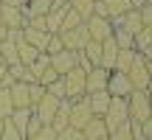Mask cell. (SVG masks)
<instances>
[{
    "label": "cell",
    "mask_w": 152,
    "mask_h": 140,
    "mask_svg": "<svg viewBox=\"0 0 152 140\" xmlns=\"http://www.w3.org/2000/svg\"><path fill=\"white\" fill-rule=\"evenodd\" d=\"M127 112L130 121H149V90H132L127 95Z\"/></svg>",
    "instance_id": "1"
},
{
    "label": "cell",
    "mask_w": 152,
    "mask_h": 140,
    "mask_svg": "<svg viewBox=\"0 0 152 140\" xmlns=\"http://www.w3.org/2000/svg\"><path fill=\"white\" fill-rule=\"evenodd\" d=\"M127 79L132 81V90H149V62L138 51H135V59H132L130 70H127Z\"/></svg>",
    "instance_id": "2"
},
{
    "label": "cell",
    "mask_w": 152,
    "mask_h": 140,
    "mask_svg": "<svg viewBox=\"0 0 152 140\" xmlns=\"http://www.w3.org/2000/svg\"><path fill=\"white\" fill-rule=\"evenodd\" d=\"M85 79H87V70H82V67H73L71 73L62 76V81H65V98H68V101H76V98L87 95Z\"/></svg>",
    "instance_id": "3"
},
{
    "label": "cell",
    "mask_w": 152,
    "mask_h": 140,
    "mask_svg": "<svg viewBox=\"0 0 152 140\" xmlns=\"http://www.w3.org/2000/svg\"><path fill=\"white\" fill-rule=\"evenodd\" d=\"M102 118H104V123H107V132H113V129H118L121 123H127V121H130V112H127V98H113L110 107H107V112H104Z\"/></svg>",
    "instance_id": "4"
},
{
    "label": "cell",
    "mask_w": 152,
    "mask_h": 140,
    "mask_svg": "<svg viewBox=\"0 0 152 140\" xmlns=\"http://www.w3.org/2000/svg\"><path fill=\"white\" fill-rule=\"evenodd\" d=\"M85 28H87V37L93 39V42H104V39L113 37V22L107 20V17H87L85 20Z\"/></svg>",
    "instance_id": "5"
},
{
    "label": "cell",
    "mask_w": 152,
    "mask_h": 140,
    "mask_svg": "<svg viewBox=\"0 0 152 140\" xmlns=\"http://www.w3.org/2000/svg\"><path fill=\"white\" fill-rule=\"evenodd\" d=\"M59 39H62V48H65V51H82L87 42H90L85 22L76 25V28H71V31H59Z\"/></svg>",
    "instance_id": "6"
},
{
    "label": "cell",
    "mask_w": 152,
    "mask_h": 140,
    "mask_svg": "<svg viewBox=\"0 0 152 140\" xmlns=\"http://www.w3.org/2000/svg\"><path fill=\"white\" fill-rule=\"evenodd\" d=\"M104 90H107L113 98H127L132 92V81L127 79V73H115V70H110V79H107V87H104Z\"/></svg>",
    "instance_id": "7"
},
{
    "label": "cell",
    "mask_w": 152,
    "mask_h": 140,
    "mask_svg": "<svg viewBox=\"0 0 152 140\" xmlns=\"http://www.w3.org/2000/svg\"><path fill=\"white\" fill-rule=\"evenodd\" d=\"M90 118H93V112H90V104H87V95L71 101V126L73 129H85V123Z\"/></svg>",
    "instance_id": "8"
},
{
    "label": "cell",
    "mask_w": 152,
    "mask_h": 140,
    "mask_svg": "<svg viewBox=\"0 0 152 140\" xmlns=\"http://www.w3.org/2000/svg\"><path fill=\"white\" fill-rule=\"evenodd\" d=\"M0 14H3L6 31H23L26 28V14H23L20 6H0Z\"/></svg>",
    "instance_id": "9"
},
{
    "label": "cell",
    "mask_w": 152,
    "mask_h": 140,
    "mask_svg": "<svg viewBox=\"0 0 152 140\" xmlns=\"http://www.w3.org/2000/svg\"><path fill=\"white\" fill-rule=\"evenodd\" d=\"M48 59H51V70L56 76H65L76 67V51H59V53L48 56Z\"/></svg>",
    "instance_id": "10"
},
{
    "label": "cell",
    "mask_w": 152,
    "mask_h": 140,
    "mask_svg": "<svg viewBox=\"0 0 152 140\" xmlns=\"http://www.w3.org/2000/svg\"><path fill=\"white\" fill-rule=\"evenodd\" d=\"M56 107H59V98L48 95V92H45V95L39 98V104L34 107V115L39 118V123H42V126H51V118H54Z\"/></svg>",
    "instance_id": "11"
},
{
    "label": "cell",
    "mask_w": 152,
    "mask_h": 140,
    "mask_svg": "<svg viewBox=\"0 0 152 140\" xmlns=\"http://www.w3.org/2000/svg\"><path fill=\"white\" fill-rule=\"evenodd\" d=\"M107 79H110V70L104 67H90L87 70V79H85V90L87 92H99L107 87Z\"/></svg>",
    "instance_id": "12"
},
{
    "label": "cell",
    "mask_w": 152,
    "mask_h": 140,
    "mask_svg": "<svg viewBox=\"0 0 152 140\" xmlns=\"http://www.w3.org/2000/svg\"><path fill=\"white\" fill-rule=\"evenodd\" d=\"M110 101H113V95H110L107 90H99V92H87V104H90V112H93V115H99V118H102V115L107 112Z\"/></svg>",
    "instance_id": "13"
},
{
    "label": "cell",
    "mask_w": 152,
    "mask_h": 140,
    "mask_svg": "<svg viewBox=\"0 0 152 140\" xmlns=\"http://www.w3.org/2000/svg\"><path fill=\"white\" fill-rule=\"evenodd\" d=\"M71 126V101H59V107H56V112H54V118H51V129L54 132H62V129H68Z\"/></svg>",
    "instance_id": "14"
},
{
    "label": "cell",
    "mask_w": 152,
    "mask_h": 140,
    "mask_svg": "<svg viewBox=\"0 0 152 140\" xmlns=\"http://www.w3.org/2000/svg\"><path fill=\"white\" fill-rule=\"evenodd\" d=\"M82 135H85L87 140H102V137H107L110 132H107V123H104V118H99V115H93L90 121L85 123V129H82Z\"/></svg>",
    "instance_id": "15"
},
{
    "label": "cell",
    "mask_w": 152,
    "mask_h": 140,
    "mask_svg": "<svg viewBox=\"0 0 152 140\" xmlns=\"http://www.w3.org/2000/svg\"><path fill=\"white\" fill-rule=\"evenodd\" d=\"M9 95H11L14 109H26L28 107V84L26 81H14V84L9 87Z\"/></svg>",
    "instance_id": "16"
},
{
    "label": "cell",
    "mask_w": 152,
    "mask_h": 140,
    "mask_svg": "<svg viewBox=\"0 0 152 140\" xmlns=\"http://www.w3.org/2000/svg\"><path fill=\"white\" fill-rule=\"evenodd\" d=\"M118 45L113 42V37L110 39H104L102 42V62H99V67H104V70H113V65H115V56H118Z\"/></svg>",
    "instance_id": "17"
},
{
    "label": "cell",
    "mask_w": 152,
    "mask_h": 140,
    "mask_svg": "<svg viewBox=\"0 0 152 140\" xmlns=\"http://www.w3.org/2000/svg\"><path fill=\"white\" fill-rule=\"evenodd\" d=\"M20 34H23V39H26L31 48H37V51H39V53L45 51V45H48V37H51V34H45V31H37V28H23Z\"/></svg>",
    "instance_id": "18"
},
{
    "label": "cell",
    "mask_w": 152,
    "mask_h": 140,
    "mask_svg": "<svg viewBox=\"0 0 152 140\" xmlns=\"http://www.w3.org/2000/svg\"><path fill=\"white\" fill-rule=\"evenodd\" d=\"M51 9H54V0H28L23 6V14L26 17H45Z\"/></svg>",
    "instance_id": "19"
},
{
    "label": "cell",
    "mask_w": 152,
    "mask_h": 140,
    "mask_svg": "<svg viewBox=\"0 0 152 140\" xmlns=\"http://www.w3.org/2000/svg\"><path fill=\"white\" fill-rule=\"evenodd\" d=\"M14 45H17V59H20V65H26V67L39 56V51H37V48H31V45L23 39V34L17 37V42H14Z\"/></svg>",
    "instance_id": "20"
},
{
    "label": "cell",
    "mask_w": 152,
    "mask_h": 140,
    "mask_svg": "<svg viewBox=\"0 0 152 140\" xmlns=\"http://www.w3.org/2000/svg\"><path fill=\"white\" fill-rule=\"evenodd\" d=\"M31 115H34L31 107H26V109H14V112L9 115V121L17 126V132H20L23 137H26V126H28V121H31Z\"/></svg>",
    "instance_id": "21"
},
{
    "label": "cell",
    "mask_w": 152,
    "mask_h": 140,
    "mask_svg": "<svg viewBox=\"0 0 152 140\" xmlns=\"http://www.w3.org/2000/svg\"><path fill=\"white\" fill-rule=\"evenodd\" d=\"M132 59H135V48H121L118 56H115L113 70H115V73H127V70H130V65H132Z\"/></svg>",
    "instance_id": "22"
},
{
    "label": "cell",
    "mask_w": 152,
    "mask_h": 140,
    "mask_svg": "<svg viewBox=\"0 0 152 140\" xmlns=\"http://www.w3.org/2000/svg\"><path fill=\"white\" fill-rule=\"evenodd\" d=\"M104 9H107V17L110 20H115V17H121L124 11H130V0H104Z\"/></svg>",
    "instance_id": "23"
},
{
    "label": "cell",
    "mask_w": 152,
    "mask_h": 140,
    "mask_svg": "<svg viewBox=\"0 0 152 140\" xmlns=\"http://www.w3.org/2000/svg\"><path fill=\"white\" fill-rule=\"evenodd\" d=\"M152 45V25H144L141 31L132 37V48L135 51H144V48H149Z\"/></svg>",
    "instance_id": "24"
},
{
    "label": "cell",
    "mask_w": 152,
    "mask_h": 140,
    "mask_svg": "<svg viewBox=\"0 0 152 140\" xmlns=\"http://www.w3.org/2000/svg\"><path fill=\"white\" fill-rule=\"evenodd\" d=\"M93 3H96V0H68V6H71V9L82 17V20L93 17Z\"/></svg>",
    "instance_id": "25"
},
{
    "label": "cell",
    "mask_w": 152,
    "mask_h": 140,
    "mask_svg": "<svg viewBox=\"0 0 152 140\" xmlns=\"http://www.w3.org/2000/svg\"><path fill=\"white\" fill-rule=\"evenodd\" d=\"M0 123H3V132H0V140H26L20 135V132H17V126L11 123L9 118H0Z\"/></svg>",
    "instance_id": "26"
},
{
    "label": "cell",
    "mask_w": 152,
    "mask_h": 140,
    "mask_svg": "<svg viewBox=\"0 0 152 140\" xmlns=\"http://www.w3.org/2000/svg\"><path fill=\"white\" fill-rule=\"evenodd\" d=\"M11 112H14V104H11L9 87H0V118H9Z\"/></svg>",
    "instance_id": "27"
},
{
    "label": "cell",
    "mask_w": 152,
    "mask_h": 140,
    "mask_svg": "<svg viewBox=\"0 0 152 140\" xmlns=\"http://www.w3.org/2000/svg\"><path fill=\"white\" fill-rule=\"evenodd\" d=\"M48 65H51V59H48V53H39L37 59H34L31 65H28V73H31L34 79H39V73H42V70L48 67Z\"/></svg>",
    "instance_id": "28"
},
{
    "label": "cell",
    "mask_w": 152,
    "mask_h": 140,
    "mask_svg": "<svg viewBox=\"0 0 152 140\" xmlns=\"http://www.w3.org/2000/svg\"><path fill=\"white\" fill-rule=\"evenodd\" d=\"M82 22H85V20H82V17L76 14L73 9H68V11H65V17H62V28H59V31H71V28L82 25Z\"/></svg>",
    "instance_id": "29"
},
{
    "label": "cell",
    "mask_w": 152,
    "mask_h": 140,
    "mask_svg": "<svg viewBox=\"0 0 152 140\" xmlns=\"http://www.w3.org/2000/svg\"><path fill=\"white\" fill-rule=\"evenodd\" d=\"M45 95V87L42 84H37V81H34V84H28V107H37V104H39V98H42Z\"/></svg>",
    "instance_id": "30"
},
{
    "label": "cell",
    "mask_w": 152,
    "mask_h": 140,
    "mask_svg": "<svg viewBox=\"0 0 152 140\" xmlns=\"http://www.w3.org/2000/svg\"><path fill=\"white\" fill-rule=\"evenodd\" d=\"M113 42L118 48H132V34L121 31V28H113Z\"/></svg>",
    "instance_id": "31"
},
{
    "label": "cell",
    "mask_w": 152,
    "mask_h": 140,
    "mask_svg": "<svg viewBox=\"0 0 152 140\" xmlns=\"http://www.w3.org/2000/svg\"><path fill=\"white\" fill-rule=\"evenodd\" d=\"M45 92H48V95H54V98H59V101H65V81H62V76L54 81V84L45 87Z\"/></svg>",
    "instance_id": "32"
},
{
    "label": "cell",
    "mask_w": 152,
    "mask_h": 140,
    "mask_svg": "<svg viewBox=\"0 0 152 140\" xmlns=\"http://www.w3.org/2000/svg\"><path fill=\"white\" fill-rule=\"evenodd\" d=\"M59 51H65V48H62V39H59V34H51V37H48V45H45V51H42V53L54 56V53H59Z\"/></svg>",
    "instance_id": "33"
},
{
    "label": "cell",
    "mask_w": 152,
    "mask_h": 140,
    "mask_svg": "<svg viewBox=\"0 0 152 140\" xmlns=\"http://www.w3.org/2000/svg\"><path fill=\"white\" fill-rule=\"evenodd\" d=\"M56 140H87V137L82 135V129H73V126H68V129L56 132Z\"/></svg>",
    "instance_id": "34"
},
{
    "label": "cell",
    "mask_w": 152,
    "mask_h": 140,
    "mask_svg": "<svg viewBox=\"0 0 152 140\" xmlns=\"http://www.w3.org/2000/svg\"><path fill=\"white\" fill-rule=\"evenodd\" d=\"M110 140H132V132H130V121L127 123H121L118 129L110 132Z\"/></svg>",
    "instance_id": "35"
},
{
    "label": "cell",
    "mask_w": 152,
    "mask_h": 140,
    "mask_svg": "<svg viewBox=\"0 0 152 140\" xmlns=\"http://www.w3.org/2000/svg\"><path fill=\"white\" fill-rule=\"evenodd\" d=\"M26 140H56V132L51 129V126H42L37 135H31V137H26Z\"/></svg>",
    "instance_id": "36"
},
{
    "label": "cell",
    "mask_w": 152,
    "mask_h": 140,
    "mask_svg": "<svg viewBox=\"0 0 152 140\" xmlns=\"http://www.w3.org/2000/svg\"><path fill=\"white\" fill-rule=\"evenodd\" d=\"M39 129H42V123H39V118H37V115H31V121H28V126H26V137L37 135Z\"/></svg>",
    "instance_id": "37"
},
{
    "label": "cell",
    "mask_w": 152,
    "mask_h": 140,
    "mask_svg": "<svg viewBox=\"0 0 152 140\" xmlns=\"http://www.w3.org/2000/svg\"><path fill=\"white\" fill-rule=\"evenodd\" d=\"M130 132H132V140H144V129H141V121H130Z\"/></svg>",
    "instance_id": "38"
},
{
    "label": "cell",
    "mask_w": 152,
    "mask_h": 140,
    "mask_svg": "<svg viewBox=\"0 0 152 140\" xmlns=\"http://www.w3.org/2000/svg\"><path fill=\"white\" fill-rule=\"evenodd\" d=\"M138 14H141V22H144V25H152V6H141Z\"/></svg>",
    "instance_id": "39"
},
{
    "label": "cell",
    "mask_w": 152,
    "mask_h": 140,
    "mask_svg": "<svg viewBox=\"0 0 152 140\" xmlns=\"http://www.w3.org/2000/svg\"><path fill=\"white\" fill-rule=\"evenodd\" d=\"M26 3H28V0H0V6H20V9Z\"/></svg>",
    "instance_id": "40"
},
{
    "label": "cell",
    "mask_w": 152,
    "mask_h": 140,
    "mask_svg": "<svg viewBox=\"0 0 152 140\" xmlns=\"http://www.w3.org/2000/svg\"><path fill=\"white\" fill-rule=\"evenodd\" d=\"M6 76H9V65L0 59V84H3V79H6Z\"/></svg>",
    "instance_id": "41"
},
{
    "label": "cell",
    "mask_w": 152,
    "mask_h": 140,
    "mask_svg": "<svg viewBox=\"0 0 152 140\" xmlns=\"http://www.w3.org/2000/svg\"><path fill=\"white\" fill-rule=\"evenodd\" d=\"M149 121H152V92H149Z\"/></svg>",
    "instance_id": "42"
},
{
    "label": "cell",
    "mask_w": 152,
    "mask_h": 140,
    "mask_svg": "<svg viewBox=\"0 0 152 140\" xmlns=\"http://www.w3.org/2000/svg\"><path fill=\"white\" fill-rule=\"evenodd\" d=\"M6 31V28H3V14H0V34H3Z\"/></svg>",
    "instance_id": "43"
},
{
    "label": "cell",
    "mask_w": 152,
    "mask_h": 140,
    "mask_svg": "<svg viewBox=\"0 0 152 140\" xmlns=\"http://www.w3.org/2000/svg\"><path fill=\"white\" fill-rule=\"evenodd\" d=\"M147 140H152V132H149V135H147Z\"/></svg>",
    "instance_id": "44"
},
{
    "label": "cell",
    "mask_w": 152,
    "mask_h": 140,
    "mask_svg": "<svg viewBox=\"0 0 152 140\" xmlns=\"http://www.w3.org/2000/svg\"><path fill=\"white\" fill-rule=\"evenodd\" d=\"M0 45H3V34H0Z\"/></svg>",
    "instance_id": "45"
},
{
    "label": "cell",
    "mask_w": 152,
    "mask_h": 140,
    "mask_svg": "<svg viewBox=\"0 0 152 140\" xmlns=\"http://www.w3.org/2000/svg\"><path fill=\"white\" fill-rule=\"evenodd\" d=\"M102 140H110V135H107V137H102Z\"/></svg>",
    "instance_id": "46"
},
{
    "label": "cell",
    "mask_w": 152,
    "mask_h": 140,
    "mask_svg": "<svg viewBox=\"0 0 152 140\" xmlns=\"http://www.w3.org/2000/svg\"><path fill=\"white\" fill-rule=\"evenodd\" d=\"M149 3H152V0H149Z\"/></svg>",
    "instance_id": "47"
},
{
    "label": "cell",
    "mask_w": 152,
    "mask_h": 140,
    "mask_svg": "<svg viewBox=\"0 0 152 140\" xmlns=\"http://www.w3.org/2000/svg\"><path fill=\"white\" fill-rule=\"evenodd\" d=\"M65 3H68V0H65Z\"/></svg>",
    "instance_id": "48"
},
{
    "label": "cell",
    "mask_w": 152,
    "mask_h": 140,
    "mask_svg": "<svg viewBox=\"0 0 152 140\" xmlns=\"http://www.w3.org/2000/svg\"><path fill=\"white\" fill-rule=\"evenodd\" d=\"M149 6H152V3H149Z\"/></svg>",
    "instance_id": "49"
}]
</instances>
